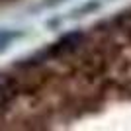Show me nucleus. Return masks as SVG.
Here are the masks:
<instances>
[{"label": "nucleus", "mask_w": 131, "mask_h": 131, "mask_svg": "<svg viewBox=\"0 0 131 131\" xmlns=\"http://www.w3.org/2000/svg\"><path fill=\"white\" fill-rule=\"evenodd\" d=\"M16 96V86H14V80L8 78L6 74H0V114L8 108L12 100Z\"/></svg>", "instance_id": "nucleus-1"}]
</instances>
